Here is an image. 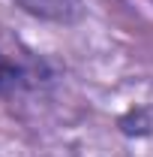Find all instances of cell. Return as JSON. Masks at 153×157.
Here are the masks:
<instances>
[{
  "instance_id": "1",
  "label": "cell",
  "mask_w": 153,
  "mask_h": 157,
  "mask_svg": "<svg viewBox=\"0 0 153 157\" xmlns=\"http://www.w3.org/2000/svg\"><path fill=\"white\" fill-rule=\"evenodd\" d=\"M48 78L45 63H24V60H12L9 55L0 52V100H9L15 94L33 91Z\"/></svg>"
},
{
  "instance_id": "2",
  "label": "cell",
  "mask_w": 153,
  "mask_h": 157,
  "mask_svg": "<svg viewBox=\"0 0 153 157\" xmlns=\"http://www.w3.org/2000/svg\"><path fill=\"white\" fill-rule=\"evenodd\" d=\"M33 18L54 24H78L84 18V0H15Z\"/></svg>"
},
{
  "instance_id": "3",
  "label": "cell",
  "mask_w": 153,
  "mask_h": 157,
  "mask_svg": "<svg viewBox=\"0 0 153 157\" xmlns=\"http://www.w3.org/2000/svg\"><path fill=\"white\" fill-rule=\"evenodd\" d=\"M117 127L123 136H150L153 133V109L147 106H138V109H129L126 115L117 118Z\"/></svg>"
}]
</instances>
